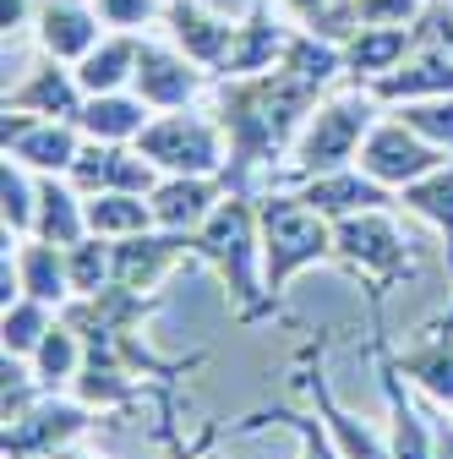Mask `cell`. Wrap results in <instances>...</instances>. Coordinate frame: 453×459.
<instances>
[{"instance_id":"6da1fadb","label":"cell","mask_w":453,"mask_h":459,"mask_svg":"<svg viewBox=\"0 0 453 459\" xmlns=\"http://www.w3.org/2000/svg\"><path fill=\"white\" fill-rule=\"evenodd\" d=\"M317 82H306L301 72H290L278 61L273 72L257 77H224L213 88V121L224 126L230 143V164H224V186L230 192H252V176L278 159H290L306 115L317 109Z\"/></svg>"},{"instance_id":"7a4b0ae2","label":"cell","mask_w":453,"mask_h":459,"mask_svg":"<svg viewBox=\"0 0 453 459\" xmlns=\"http://www.w3.org/2000/svg\"><path fill=\"white\" fill-rule=\"evenodd\" d=\"M192 257L208 263L224 284H230V301H235V323H268V317H285L268 296V279H262V224H257V197L252 192H230L192 236Z\"/></svg>"},{"instance_id":"3957f363","label":"cell","mask_w":453,"mask_h":459,"mask_svg":"<svg viewBox=\"0 0 453 459\" xmlns=\"http://www.w3.org/2000/svg\"><path fill=\"white\" fill-rule=\"evenodd\" d=\"M257 224H262V279L268 296L285 307L290 279L333 263V219L317 213L301 192H262L257 197Z\"/></svg>"},{"instance_id":"277c9868","label":"cell","mask_w":453,"mask_h":459,"mask_svg":"<svg viewBox=\"0 0 453 459\" xmlns=\"http://www.w3.org/2000/svg\"><path fill=\"white\" fill-rule=\"evenodd\" d=\"M333 263L366 284V301H388V290L415 279V247L393 208H361L333 219Z\"/></svg>"},{"instance_id":"5b68a950","label":"cell","mask_w":453,"mask_h":459,"mask_svg":"<svg viewBox=\"0 0 453 459\" xmlns=\"http://www.w3.org/2000/svg\"><path fill=\"white\" fill-rule=\"evenodd\" d=\"M377 121H382V115H377V93H372L366 82H361L355 93H338V99L317 104V109L306 115L295 148H290V181L301 186V181H312V176H328V169L355 164V153H361V143L372 137Z\"/></svg>"},{"instance_id":"8992f818","label":"cell","mask_w":453,"mask_h":459,"mask_svg":"<svg viewBox=\"0 0 453 459\" xmlns=\"http://www.w3.org/2000/svg\"><path fill=\"white\" fill-rule=\"evenodd\" d=\"M142 159H153L164 176H224L230 164V143H224L218 121H202V115L186 109H164L148 121V132L137 137Z\"/></svg>"},{"instance_id":"52a82bcc","label":"cell","mask_w":453,"mask_h":459,"mask_svg":"<svg viewBox=\"0 0 453 459\" xmlns=\"http://www.w3.org/2000/svg\"><path fill=\"white\" fill-rule=\"evenodd\" d=\"M366 307H372V361H377V383L388 399V448H393V459H437V432L410 405L405 372H399L393 344H388V301H366Z\"/></svg>"},{"instance_id":"ba28073f","label":"cell","mask_w":453,"mask_h":459,"mask_svg":"<svg viewBox=\"0 0 453 459\" xmlns=\"http://www.w3.org/2000/svg\"><path fill=\"white\" fill-rule=\"evenodd\" d=\"M93 405H82L77 394H44L38 405L17 421H6V437H0V454L6 459H49L55 448H72L77 437L93 432Z\"/></svg>"},{"instance_id":"9c48e42d","label":"cell","mask_w":453,"mask_h":459,"mask_svg":"<svg viewBox=\"0 0 453 459\" xmlns=\"http://www.w3.org/2000/svg\"><path fill=\"white\" fill-rule=\"evenodd\" d=\"M355 164L366 169L372 181H382L388 192H405L410 181H421V176H432L437 164H448V148L426 143L421 132H410V126L399 121V115H388V121H377L372 137L361 143Z\"/></svg>"},{"instance_id":"30bf717a","label":"cell","mask_w":453,"mask_h":459,"mask_svg":"<svg viewBox=\"0 0 453 459\" xmlns=\"http://www.w3.org/2000/svg\"><path fill=\"white\" fill-rule=\"evenodd\" d=\"M322 351H328V339L306 344V351L295 356V383L312 394V405H317V416L328 421V432H333L338 454H345V459H393V448H388V432H372L361 416H350V411L333 399V388H328V372H322Z\"/></svg>"},{"instance_id":"8fae6325","label":"cell","mask_w":453,"mask_h":459,"mask_svg":"<svg viewBox=\"0 0 453 459\" xmlns=\"http://www.w3.org/2000/svg\"><path fill=\"white\" fill-rule=\"evenodd\" d=\"M66 181L82 192V197H98V192H153L164 181V169L153 159H142L137 143H82L77 164L66 169Z\"/></svg>"},{"instance_id":"7c38bea8","label":"cell","mask_w":453,"mask_h":459,"mask_svg":"<svg viewBox=\"0 0 453 459\" xmlns=\"http://www.w3.org/2000/svg\"><path fill=\"white\" fill-rule=\"evenodd\" d=\"M0 143L12 159H22L33 176H66L82 153V126L77 121H44V115H22L6 109L0 121Z\"/></svg>"},{"instance_id":"4fadbf2b","label":"cell","mask_w":453,"mask_h":459,"mask_svg":"<svg viewBox=\"0 0 453 459\" xmlns=\"http://www.w3.org/2000/svg\"><path fill=\"white\" fill-rule=\"evenodd\" d=\"M208 66H197L186 49H169V44H142L137 55V77H132V93H142L153 109H186L208 77Z\"/></svg>"},{"instance_id":"5bb4252c","label":"cell","mask_w":453,"mask_h":459,"mask_svg":"<svg viewBox=\"0 0 453 459\" xmlns=\"http://www.w3.org/2000/svg\"><path fill=\"white\" fill-rule=\"evenodd\" d=\"M192 257V236L186 230H142V236H126L115 241V284H126V290H158V284L169 279V268Z\"/></svg>"},{"instance_id":"9a60e30c","label":"cell","mask_w":453,"mask_h":459,"mask_svg":"<svg viewBox=\"0 0 453 459\" xmlns=\"http://www.w3.org/2000/svg\"><path fill=\"white\" fill-rule=\"evenodd\" d=\"M393 361H399V372L432 399V405L453 411V301L437 323L421 328L415 344H405V351H393Z\"/></svg>"},{"instance_id":"2e32d148","label":"cell","mask_w":453,"mask_h":459,"mask_svg":"<svg viewBox=\"0 0 453 459\" xmlns=\"http://www.w3.org/2000/svg\"><path fill=\"white\" fill-rule=\"evenodd\" d=\"M98 28H104V17H98L93 0H44V6L33 12L38 49L49 55V61H66V66H77L82 55L104 39Z\"/></svg>"},{"instance_id":"e0dca14e","label":"cell","mask_w":453,"mask_h":459,"mask_svg":"<svg viewBox=\"0 0 453 459\" xmlns=\"http://www.w3.org/2000/svg\"><path fill=\"white\" fill-rule=\"evenodd\" d=\"M224 197H230L224 176H164V181L148 192L158 230H186V236H197L202 219H208Z\"/></svg>"},{"instance_id":"ac0fdd59","label":"cell","mask_w":453,"mask_h":459,"mask_svg":"<svg viewBox=\"0 0 453 459\" xmlns=\"http://www.w3.org/2000/svg\"><path fill=\"white\" fill-rule=\"evenodd\" d=\"M317 213L328 219H345V213H361V208H399V192H388L382 181H372L361 164H345V169H328V176H312L295 186Z\"/></svg>"},{"instance_id":"d6986e66","label":"cell","mask_w":453,"mask_h":459,"mask_svg":"<svg viewBox=\"0 0 453 459\" xmlns=\"http://www.w3.org/2000/svg\"><path fill=\"white\" fill-rule=\"evenodd\" d=\"M290 33L273 17V6H252L246 22H235V39H230V55H224V66L218 77H257V72H273L278 61H285V49H290Z\"/></svg>"},{"instance_id":"ffe728a7","label":"cell","mask_w":453,"mask_h":459,"mask_svg":"<svg viewBox=\"0 0 453 459\" xmlns=\"http://www.w3.org/2000/svg\"><path fill=\"white\" fill-rule=\"evenodd\" d=\"M377 104H410V99H442L453 93V49L448 44H421L405 66H393L388 77L366 82Z\"/></svg>"},{"instance_id":"44dd1931","label":"cell","mask_w":453,"mask_h":459,"mask_svg":"<svg viewBox=\"0 0 453 459\" xmlns=\"http://www.w3.org/2000/svg\"><path fill=\"white\" fill-rule=\"evenodd\" d=\"M164 22H169V39H175V49H186L197 66H208V72L224 66L230 39H235V22L213 17L208 6H197V0H169V6H164Z\"/></svg>"},{"instance_id":"7402d4cb","label":"cell","mask_w":453,"mask_h":459,"mask_svg":"<svg viewBox=\"0 0 453 459\" xmlns=\"http://www.w3.org/2000/svg\"><path fill=\"white\" fill-rule=\"evenodd\" d=\"M82 104H88V93H82L77 72H66V61H49V66H38V72H33L22 88H12V93H6V109L44 115V121H77V115H82Z\"/></svg>"},{"instance_id":"603a6c76","label":"cell","mask_w":453,"mask_h":459,"mask_svg":"<svg viewBox=\"0 0 453 459\" xmlns=\"http://www.w3.org/2000/svg\"><path fill=\"white\" fill-rule=\"evenodd\" d=\"M12 247V236H6ZM17 257V279H22V296L33 301H49L55 312H61L77 290H72V268H66V247L55 241H38V236H22V247L12 252Z\"/></svg>"},{"instance_id":"cb8c5ba5","label":"cell","mask_w":453,"mask_h":459,"mask_svg":"<svg viewBox=\"0 0 453 459\" xmlns=\"http://www.w3.org/2000/svg\"><path fill=\"white\" fill-rule=\"evenodd\" d=\"M415 49H421V28H355L345 39V72H355L361 82H377L393 66H405Z\"/></svg>"},{"instance_id":"d4e9b609","label":"cell","mask_w":453,"mask_h":459,"mask_svg":"<svg viewBox=\"0 0 453 459\" xmlns=\"http://www.w3.org/2000/svg\"><path fill=\"white\" fill-rule=\"evenodd\" d=\"M148 121H153V104L142 93H126V88L121 93H88V104L77 115L82 137H93V143H137L148 132Z\"/></svg>"},{"instance_id":"484cf974","label":"cell","mask_w":453,"mask_h":459,"mask_svg":"<svg viewBox=\"0 0 453 459\" xmlns=\"http://www.w3.org/2000/svg\"><path fill=\"white\" fill-rule=\"evenodd\" d=\"M33 236L38 241H55V247H77L88 230V197L61 181V176H38V219H33Z\"/></svg>"},{"instance_id":"4316f807","label":"cell","mask_w":453,"mask_h":459,"mask_svg":"<svg viewBox=\"0 0 453 459\" xmlns=\"http://www.w3.org/2000/svg\"><path fill=\"white\" fill-rule=\"evenodd\" d=\"M137 55H142V39L137 33H109V39H98L82 55L72 72H77L82 93H121L137 77Z\"/></svg>"},{"instance_id":"83f0119b","label":"cell","mask_w":453,"mask_h":459,"mask_svg":"<svg viewBox=\"0 0 453 459\" xmlns=\"http://www.w3.org/2000/svg\"><path fill=\"white\" fill-rule=\"evenodd\" d=\"M399 208L415 213V219H426L437 236H442V247H448V279H453V159L437 164L432 176L410 181V186L399 192Z\"/></svg>"},{"instance_id":"f1b7e54d","label":"cell","mask_w":453,"mask_h":459,"mask_svg":"<svg viewBox=\"0 0 453 459\" xmlns=\"http://www.w3.org/2000/svg\"><path fill=\"white\" fill-rule=\"evenodd\" d=\"M82 361H88L82 333H77L66 317H55V328L44 333V344L33 351V377L44 383V394H66V388H72V377L82 372Z\"/></svg>"},{"instance_id":"f546056e","label":"cell","mask_w":453,"mask_h":459,"mask_svg":"<svg viewBox=\"0 0 453 459\" xmlns=\"http://www.w3.org/2000/svg\"><path fill=\"white\" fill-rule=\"evenodd\" d=\"M153 203L142 192H98L88 197V230L104 241H126V236H142V230H153Z\"/></svg>"},{"instance_id":"4dcf8cb0","label":"cell","mask_w":453,"mask_h":459,"mask_svg":"<svg viewBox=\"0 0 453 459\" xmlns=\"http://www.w3.org/2000/svg\"><path fill=\"white\" fill-rule=\"evenodd\" d=\"M0 219H6V236H33V219H38V176L6 153V169H0Z\"/></svg>"},{"instance_id":"1f68e13d","label":"cell","mask_w":453,"mask_h":459,"mask_svg":"<svg viewBox=\"0 0 453 459\" xmlns=\"http://www.w3.org/2000/svg\"><path fill=\"white\" fill-rule=\"evenodd\" d=\"M55 312L49 301H33V296H22V301H12L6 307V323H0V344H6V356H22V361H33V351L44 344V333L55 328Z\"/></svg>"},{"instance_id":"d6a6232c","label":"cell","mask_w":453,"mask_h":459,"mask_svg":"<svg viewBox=\"0 0 453 459\" xmlns=\"http://www.w3.org/2000/svg\"><path fill=\"white\" fill-rule=\"evenodd\" d=\"M262 421L290 427V432L301 437V459H345L322 416H301V411H290V405H262V411H252V416H246V427H262Z\"/></svg>"},{"instance_id":"836d02e7","label":"cell","mask_w":453,"mask_h":459,"mask_svg":"<svg viewBox=\"0 0 453 459\" xmlns=\"http://www.w3.org/2000/svg\"><path fill=\"white\" fill-rule=\"evenodd\" d=\"M66 268H72V290L77 296H93L104 284H115V241L82 236L77 247H66Z\"/></svg>"},{"instance_id":"e575fe53","label":"cell","mask_w":453,"mask_h":459,"mask_svg":"<svg viewBox=\"0 0 453 459\" xmlns=\"http://www.w3.org/2000/svg\"><path fill=\"white\" fill-rule=\"evenodd\" d=\"M393 115H399L410 132H421L426 143H437V148L453 153V93H442V99H410Z\"/></svg>"},{"instance_id":"d590c367","label":"cell","mask_w":453,"mask_h":459,"mask_svg":"<svg viewBox=\"0 0 453 459\" xmlns=\"http://www.w3.org/2000/svg\"><path fill=\"white\" fill-rule=\"evenodd\" d=\"M432 0H355L361 28H415Z\"/></svg>"},{"instance_id":"8d00e7d4","label":"cell","mask_w":453,"mask_h":459,"mask_svg":"<svg viewBox=\"0 0 453 459\" xmlns=\"http://www.w3.org/2000/svg\"><path fill=\"white\" fill-rule=\"evenodd\" d=\"M104 28H126V33H142L153 17H164V0H93Z\"/></svg>"},{"instance_id":"74e56055","label":"cell","mask_w":453,"mask_h":459,"mask_svg":"<svg viewBox=\"0 0 453 459\" xmlns=\"http://www.w3.org/2000/svg\"><path fill=\"white\" fill-rule=\"evenodd\" d=\"M218 437H224V421H208V427H202L192 443H181L175 432H164V443H169V459H213Z\"/></svg>"},{"instance_id":"f35d334b","label":"cell","mask_w":453,"mask_h":459,"mask_svg":"<svg viewBox=\"0 0 453 459\" xmlns=\"http://www.w3.org/2000/svg\"><path fill=\"white\" fill-rule=\"evenodd\" d=\"M28 22V0H0V28H6V39Z\"/></svg>"},{"instance_id":"ab89813d","label":"cell","mask_w":453,"mask_h":459,"mask_svg":"<svg viewBox=\"0 0 453 459\" xmlns=\"http://www.w3.org/2000/svg\"><path fill=\"white\" fill-rule=\"evenodd\" d=\"M49 459H98V454H88V448H77V443H72V448H55Z\"/></svg>"},{"instance_id":"60d3db41","label":"cell","mask_w":453,"mask_h":459,"mask_svg":"<svg viewBox=\"0 0 453 459\" xmlns=\"http://www.w3.org/2000/svg\"><path fill=\"white\" fill-rule=\"evenodd\" d=\"M442 6H453V0H442Z\"/></svg>"},{"instance_id":"b9f144b4","label":"cell","mask_w":453,"mask_h":459,"mask_svg":"<svg viewBox=\"0 0 453 459\" xmlns=\"http://www.w3.org/2000/svg\"><path fill=\"white\" fill-rule=\"evenodd\" d=\"M164 6H169V0H164Z\"/></svg>"}]
</instances>
